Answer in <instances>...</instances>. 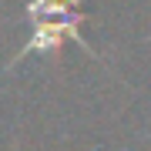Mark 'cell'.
<instances>
[{"mask_svg": "<svg viewBox=\"0 0 151 151\" xmlns=\"http://www.w3.org/2000/svg\"><path fill=\"white\" fill-rule=\"evenodd\" d=\"M30 24H44V20H74V17H87L81 10V0H27L24 4Z\"/></svg>", "mask_w": 151, "mask_h": 151, "instance_id": "2", "label": "cell"}, {"mask_svg": "<svg viewBox=\"0 0 151 151\" xmlns=\"http://www.w3.org/2000/svg\"><path fill=\"white\" fill-rule=\"evenodd\" d=\"M87 20V17H74V20H44V24H30V37L24 40V47L17 50V54L7 60V70H14L20 60H27L34 54H54L57 57V50L64 47L67 40H74L81 50H87V54H94L97 57V50H91V44L84 40V34H81V24Z\"/></svg>", "mask_w": 151, "mask_h": 151, "instance_id": "1", "label": "cell"}]
</instances>
